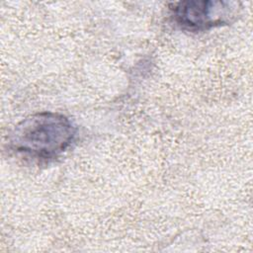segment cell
<instances>
[{"label": "cell", "instance_id": "obj_2", "mask_svg": "<svg viewBox=\"0 0 253 253\" xmlns=\"http://www.w3.org/2000/svg\"><path fill=\"white\" fill-rule=\"evenodd\" d=\"M235 1L188 0L170 6L174 22L183 30L202 32L231 23L238 14Z\"/></svg>", "mask_w": 253, "mask_h": 253}, {"label": "cell", "instance_id": "obj_1", "mask_svg": "<svg viewBox=\"0 0 253 253\" xmlns=\"http://www.w3.org/2000/svg\"><path fill=\"white\" fill-rule=\"evenodd\" d=\"M77 127L64 115L42 112L18 123L8 136L9 147L18 154L49 161L65 152L75 141Z\"/></svg>", "mask_w": 253, "mask_h": 253}]
</instances>
